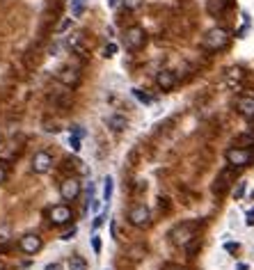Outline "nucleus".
<instances>
[{"label":"nucleus","mask_w":254,"mask_h":270,"mask_svg":"<svg viewBox=\"0 0 254 270\" xmlns=\"http://www.w3.org/2000/svg\"><path fill=\"white\" fill-rule=\"evenodd\" d=\"M238 112L245 119H254V94L238 96Z\"/></svg>","instance_id":"obj_13"},{"label":"nucleus","mask_w":254,"mask_h":270,"mask_svg":"<svg viewBox=\"0 0 254 270\" xmlns=\"http://www.w3.org/2000/svg\"><path fill=\"white\" fill-rule=\"evenodd\" d=\"M92 247H94L96 254L101 252V238H99V236H94V238H92Z\"/></svg>","instance_id":"obj_26"},{"label":"nucleus","mask_w":254,"mask_h":270,"mask_svg":"<svg viewBox=\"0 0 254 270\" xmlns=\"http://www.w3.org/2000/svg\"><path fill=\"white\" fill-rule=\"evenodd\" d=\"M105 121H108V126L115 130V133H121V130H126V126H129L126 117H121V115H110Z\"/></svg>","instance_id":"obj_14"},{"label":"nucleus","mask_w":254,"mask_h":270,"mask_svg":"<svg viewBox=\"0 0 254 270\" xmlns=\"http://www.w3.org/2000/svg\"><path fill=\"white\" fill-rule=\"evenodd\" d=\"M60 195L65 201H74L76 197L80 195V181L74 179V176H69V179H65L60 183Z\"/></svg>","instance_id":"obj_9"},{"label":"nucleus","mask_w":254,"mask_h":270,"mask_svg":"<svg viewBox=\"0 0 254 270\" xmlns=\"http://www.w3.org/2000/svg\"><path fill=\"white\" fill-rule=\"evenodd\" d=\"M229 41H231V37L224 28H213V30L206 32V37H204L202 44H204V48H209V50H222V48L229 46Z\"/></svg>","instance_id":"obj_1"},{"label":"nucleus","mask_w":254,"mask_h":270,"mask_svg":"<svg viewBox=\"0 0 254 270\" xmlns=\"http://www.w3.org/2000/svg\"><path fill=\"white\" fill-rule=\"evenodd\" d=\"M0 270H5V265H3V263H0Z\"/></svg>","instance_id":"obj_33"},{"label":"nucleus","mask_w":254,"mask_h":270,"mask_svg":"<svg viewBox=\"0 0 254 270\" xmlns=\"http://www.w3.org/2000/svg\"><path fill=\"white\" fill-rule=\"evenodd\" d=\"M103 53H105V57H112V55L117 53V44H108V46H105Z\"/></svg>","instance_id":"obj_24"},{"label":"nucleus","mask_w":254,"mask_h":270,"mask_svg":"<svg viewBox=\"0 0 254 270\" xmlns=\"http://www.w3.org/2000/svg\"><path fill=\"white\" fill-rule=\"evenodd\" d=\"M156 85H158L163 92H172L176 85H179V78H176L174 71L163 69V71H158V74H156Z\"/></svg>","instance_id":"obj_10"},{"label":"nucleus","mask_w":254,"mask_h":270,"mask_svg":"<svg viewBox=\"0 0 254 270\" xmlns=\"http://www.w3.org/2000/svg\"><path fill=\"white\" fill-rule=\"evenodd\" d=\"M234 147H240V149H249L254 147V135H238L234 140Z\"/></svg>","instance_id":"obj_19"},{"label":"nucleus","mask_w":254,"mask_h":270,"mask_svg":"<svg viewBox=\"0 0 254 270\" xmlns=\"http://www.w3.org/2000/svg\"><path fill=\"white\" fill-rule=\"evenodd\" d=\"M46 270H62V265L60 263H48L46 265Z\"/></svg>","instance_id":"obj_31"},{"label":"nucleus","mask_w":254,"mask_h":270,"mask_svg":"<svg viewBox=\"0 0 254 270\" xmlns=\"http://www.w3.org/2000/svg\"><path fill=\"white\" fill-rule=\"evenodd\" d=\"M87 10V0H71V16H83V12Z\"/></svg>","instance_id":"obj_18"},{"label":"nucleus","mask_w":254,"mask_h":270,"mask_svg":"<svg viewBox=\"0 0 254 270\" xmlns=\"http://www.w3.org/2000/svg\"><path fill=\"white\" fill-rule=\"evenodd\" d=\"M247 225H254V211H249L247 213Z\"/></svg>","instance_id":"obj_32"},{"label":"nucleus","mask_w":254,"mask_h":270,"mask_svg":"<svg viewBox=\"0 0 254 270\" xmlns=\"http://www.w3.org/2000/svg\"><path fill=\"white\" fill-rule=\"evenodd\" d=\"M133 94L138 96V99L142 101V103H151V99H149V96H147V94H142V90H133Z\"/></svg>","instance_id":"obj_25"},{"label":"nucleus","mask_w":254,"mask_h":270,"mask_svg":"<svg viewBox=\"0 0 254 270\" xmlns=\"http://www.w3.org/2000/svg\"><path fill=\"white\" fill-rule=\"evenodd\" d=\"M57 78H60V83H62V85H67V87H78L80 71L74 69V66H65V69L57 74Z\"/></svg>","instance_id":"obj_12"},{"label":"nucleus","mask_w":254,"mask_h":270,"mask_svg":"<svg viewBox=\"0 0 254 270\" xmlns=\"http://www.w3.org/2000/svg\"><path fill=\"white\" fill-rule=\"evenodd\" d=\"M5 181H7V170L5 167H0V185L5 183Z\"/></svg>","instance_id":"obj_29"},{"label":"nucleus","mask_w":254,"mask_h":270,"mask_svg":"<svg viewBox=\"0 0 254 270\" xmlns=\"http://www.w3.org/2000/svg\"><path fill=\"white\" fill-rule=\"evenodd\" d=\"M67 268L69 270H87V261H85L80 254H74V256H69V261H67Z\"/></svg>","instance_id":"obj_17"},{"label":"nucleus","mask_w":254,"mask_h":270,"mask_svg":"<svg viewBox=\"0 0 254 270\" xmlns=\"http://www.w3.org/2000/svg\"><path fill=\"white\" fill-rule=\"evenodd\" d=\"M142 256H145V247H142V245H138V247H133V250H131V259H133V261H140Z\"/></svg>","instance_id":"obj_21"},{"label":"nucleus","mask_w":254,"mask_h":270,"mask_svg":"<svg viewBox=\"0 0 254 270\" xmlns=\"http://www.w3.org/2000/svg\"><path fill=\"white\" fill-rule=\"evenodd\" d=\"M71 149H74V151H78L80 149V140H78V135H74V138H71Z\"/></svg>","instance_id":"obj_27"},{"label":"nucleus","mask_w":254,"mask_h":270,"mask_svg":"<svg viewBox=\"0 0 254 270\" xmlns=\"http://www.w3.org/2000/svg\"><path fill=\"white\" fill-rule=\"evenodd\" d=\"M121 3H124V7L129 12H135V10H140V7H142V3H145V0H121Z\"/></svg>","instance_id":"obj_20"},{"label":"nucleus","mask_w":254,"mask_h":270,"mask_svg":"<svg viewBox=\"0 0 254 270\" xmlns=\"http://www.w3.org/2000/svg\"><path fill=\"white\" fill-rule=\"evenodd\" d=\"M145 44H147V32L142 30L140 25H133V28H129V30L124 32V46L131 50V53L140 50Z\"/></svg>","instance_id":"obj_3"},{"label":"nucleus","mask_w":254,"mask_h":270,"mask_svg":"<svg viewBox=\"0 0 254 270\" xmlns=\"http://www.w3.org/2000/svg\"><path fill=\"white\" fill-rule=\"evenodd\" d=\"M67 46H69L74 53H80V55H87V48L83 46V39H80V35H74L67 39Z\"/></svg>","instance_id":"obj_16"},{"label":"nucleus","mask_w":254,"mask_h":270,"mask_svg":"<svg viewBox=\"0 0 254 270\" xmlns=\"http://www.w3.org/2000/svg\"><path fill=\"white\" fill-rule=\"evenodd\" d=\"M236 167H224V170L218 172V176H215V183H213V192L218 197H224L227 192H229V188L234 185L236 181Z\"/></svg>","instance_id":"obj_2"},{"label":"nucleus","mask_w":254,"mask_h":270,"mask_svg":"<svg viewBox=\"0 0 254 270\" xmlns=\"http://www.w3.org/2000/svg\"><path fill=\"white\" fill-rule=\"evenodd\" d=\"M224 80H227V85H229L231 90H236V87L240 85V80H243V71L240 69H229L227 71V76H224Z\"/></svg>","instance_id":"obj_15"},{"label":"nucleus","mask_w":254,"mask_h":270,"mask_svg":"<svg viewBox=\"0 0 254 270\" xmlns=\"http://www.w3.org/2000/svg\"><path fill=\"white\" fill-rule=\"evenodd\" d=\"M19 247L25 252V254H37V252L41 250V238L37 234H25L23 238H21Z\"/></svg>","instance_id":"obj_11"},{"label":"nucleus","mask_w":254,"mask_h":270,"mask_svg":"<svg viewBox=\"0 0 254 270\" xmlns=\"http://www.w3.org/2000/svg\"><path fill=\"white\" fill-rule=\"evenodd\" d=\"M129 222H131L133 227H138V229H145V227L151 225V211L147 209L145 204L131 206V211H129Z\"/></svg>","instance_id":"obj_5"},{"label":"nucleus","mask_w":254,"mask_h":270,"mask_svg":"<svg viewBox=\"0 0 254 270\" xmlns=\"http://www.w3.org/2000/svg\"><path fill=\"white\" fill-rule=\"evenodd\" d=\"M60 53V44H53L50 46V55H57Z\"/></svg>","instance_id":"obj_30"},{"label":"nucleus","mask_w":254,"mask_h":270,"mask_svg":"<svg viewBox=\"0 0 254 270\" xmlns=\"http://www.w3.org/2000/svg\"><path fill=\"white\" fill-rule=\"evenodd\" d=\"M172 238H174L176 245L185 247L190 240L197 238V222H183V225H179L172 231Z\"/></svg>","instance_id":"obj_4"},{"label":"nucleus","mask_w":254,"mask_h":270,"mask_svg":"<svg viewBox=\"0 0 254 270\" xmlns=\"http://www.w3.org/2000/svg\"><path fill=\"white\" fill-rule=\"evenodd\" d=\"M50 167H53V156L48 151H37L32 156V172L35 174H46V172H50Z\"/></svg>","instance_id":"obj_8"},{"label":"nucleus","mask_w":254,"mask_h":270,"mask_svg":"<svg viewBox=\"0 0 254 270\" xmlns=\"http://www.w3.org/2000/svg\"><path fill=\"white\" fill-rule=\"evenodd\" d=\"M71 28V19H65V21H60V23L55 25V32L60 35V32H65V30H69Z\"/></svg>","instance_id":"obj_22"},{"label":"nucleus","mask_w":254,"mask_h":270,"mask_svg":"<svg viewBox=\"0 0 254 270\" xmlns=\"http://www.w3.org/2000/svg\"><path fill=\"white\" fill-rule=\"evenodd\" d=\"M76 236V229H69V231H65V234H62V240H71Z\"/></svg>","instance_id":"obj_28"},{"label":"nucleus","mask_w":254,"mask_h":270,"mask_svg":"<svg viewBox=\"0 0 254 270\" xmlns=\"http://www.w3.org/2000/svg\"><path fill=\"white\" fill-rule=\"evenodd\" d=\"M48 218H50V222L53 225H69L71 220H74V213H71V209L67 204H57V206H53V209L48 211Z\"/></svg>","instance_id":"obj_7"},{"label":"nucleus","mask_w":254,"mask_h":270,"mask_svg":"<svg viewBox=\"0 0 254 270\" xmlns=\"http://www.w3.org/2000/svg\"><path fill=\"white\" fill-rule=\"evenodd\" d=\"M110 195H112V179H105V188H103V197L105 199H110Z\"/></svg>","instance_id":"obj_23"},{"label":"nucleus","mask_w":254,"mask_h":270,"mask_svg":"<svg viewBox=\"0 0 254 270\" xmlns=\"http://www.w3.org/2000/svg\"><path fill=\"white\" fill-rule=\"evenodd\" d=\"M224 158H227V163H229L231 167H245L249 160H252V151L240 149V147H231V149H227Z\"/></svg>","instance_id":"obj_6"}]
</instances>
